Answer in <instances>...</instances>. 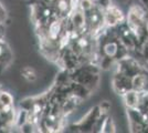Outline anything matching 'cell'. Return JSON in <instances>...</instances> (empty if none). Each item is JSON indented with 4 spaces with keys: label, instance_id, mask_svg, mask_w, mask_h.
I'll return each mask as SVG.
<instances>
[{
    "label": "cell",
    "instance_id": "6da1fadb",
    "mask_svg": "<svg viewBox=\"0 0 148 133\" xmlns=\"http://www.w3.org/2000/svg\"><path fill=\"white\" fill-rule=\"evenodd\" d=\"M77 2V0H72V7H74V6H76L75 3Z\"/></svg>",
    "mask_w": 148,
    "mask_h": 133
}]
</instances>
